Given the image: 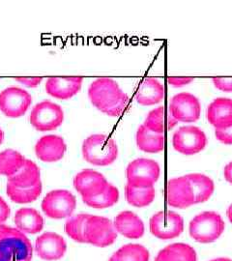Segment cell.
I'll list each match as a JSON object with an SVG mask.
<instances>
[{"label": "cell", "mask_w": 232, "mask_h": 261, "mask_svg": "<svg viewBox=\"0 0 232 261\" xmlns=\"http://www.w3.org/2000/svg\"><path fill=\"white\" fill-rule=\"evenodd\" d=\"M194 82V77L192 76H169L167 77V83L173 87H183L185 85Z\"/></svg>", "instance_id": "cell-35"}, {"label": "cell", "mask_w": 232, "mask_h": 261, "mask_svg": "<svg viewBox=\"0 0 232 261\" xmlns=\"http://www.w3.org/2000/svg\"><path fill=\"white\" fill-rule=\"evenodd\" d=\"M84 203L95 209H106L115 205L119 200V191L111 183L96 196L83 198Z\"/></svg>", "instance_id": "cell-29"}, {"label": "cell", "mask_w": 232, "mask_h": 261, "mask_svg": "<svg viewBox=\"0 0 232 261\" xmlns=\"http://www.w3.org/2000/svg\"><path fill=\"white\" fill-rule=\"evenodd\" d=\"M29 121L40 132L56 130L64 121V112L59 105L50 101H43L33 108Z\"/></svg>", "instance_id": "cell-6"}, {"label": "cell", "mask_w": 232, "mask_h": 261, "mask_svg": "<svg viewBox=\"0 0 232 261\" xmlns=\"http://www.w3.org/2000/svg\"><path fill=\"white\" fill-rule=\"evenodd\" d=\"M109 182L102 173L93 169H84L74 178V187L83 198L91 197L102 192Z\"/></svg>", "instance_id": "cell-15"}, {"label": "cell", "mask_w": 232, "mask_h": 261, "mask_svg": "<svg viewBox=\"0 0 232 261\" xmlns=\"http://www.w3.org/2000/svg\"><path fill=\"white\" fill-rule=\"evenodd\" d=\"M11 214V208L8 203L0 196V224L5 223Z\"/></svg>", "instance_id": "cell-37"}, {"label": "cell", "mask_w": 232, "mask_h": 261, "mask_svg": "<svg viewBox=\"0 0 232 261\" xmlns=\"http://www.w3.org/2000/svg\"><path fill=\"white\" fill-rule=\"evenodd\" d=\"M88 97L96 109L112 117L121 115L129 103V96L110 77L95 80L88 88Z\"/></svg>", "instance_id": "cell-1"}, {"label": "cell", "mask_w": 232, "mask_h": 261, "mask_svg": "<svg viewBox=\"0 0 232 261\" xmlns=\"http://www.w3.org/2000/svg\"><path fill=\"white\" fill-rule=\"evenodd\" d=\"M215 136L216 139L223 144L232 145V127L226 129H216Z\"/></svg>", "instance_id": "cell-34"}, {"label": "cell", "mask_w": 232, "mask_h": 261, "mask_svg": "<svg viewBox=\"0 0 232 261\" xmlns=\"http://www.w3.org/2000/svg\"><path fill=\"white\" fill-rule=\"evenodd\" d=\"M148 250L139 244H128L114 252L109 261H149Z\"/></svg>", "instance_id": "cell-31"}, {"label": "cell", "mask_w": 232, "mask_h": 261, "mask_svg": "<svg viewBox=\"0 0 232 261\" xmlns=\"http://www.w3.org/2000/svg\"><path fill=\"white\" fill-rule=\"evenodd\" d=\"M16 227L24 234H36L44 228V219L34 208H20L15 215Z\"/></svg>", "instance_id": "cell-21"}, {"label": "cell", "mask_w": 232, "mask_h": 261, "mask_svg": "<svg viewBox=\"0 0 232 261\" xmlns=\"http://www.w3.org/2000/svg\"><path fill=\"white\" fill-rule=\"evenodd\" d=\"M89 214H79L70 218L65 223V232L74 241L86 243L85 228Z\"/></svg>", "instance_id": "cell-32"}, {"label": "cell", "mask_w": 232, "mask_h": 261, "mask_svg": "<svg viewBox=\"0 0 232 261\" xmlns=\"http://www.w3.org/2000/svg\"><path fill=\"white\" fill-rule=\"evenodd\" d=\"M27 159L19 152L6 149L0 152V175L10 177L18 172Z\"/></svg>", "instance_id": "cell-30"}, {"label": "cell", "mask_w": 232, "mask_h": 261, "mask_svg": "<svg viewBox=\"0 0 232 261\" xmlns=\"http://www.w3.org/2000/svg\"><path fill=\"white\" fill-rule=\"evenodd\" d=\"M31 103L32 96L17 86H10L0 92V111L10 118L24 115Z\"/></svg>", "instance_id": "cell-11"}, {"label": "cell", "mask_w": 232, "mask_h": 261, "mask_svg": "<svg viewBox=\"0 0 232 261\" xmlns=\"http://www.w3.org/2000/svg\"><path fill=\"white\" fill-rule=\"evenodd\" d=\"M168 110L177 122L192 123L199 119L201 105L194 94L181 92L172 97Z\"/></svg>", "instance_id": "cell-12"}, {"label": "cell", "mask_w": 232, "mask_h": 261, "mask_svg": "<svg viewBox=\"0 0 232 261\" xmlns=\"http://www.w3.org/2000/svg\"><path fill=\"white\" fill-rule=\"evenodd\" d=\"M195 194V204L203 203L213 195L215 185L213 180L201 173L187 174Z\"/></svg>", "instance_id": "cell-26"}, {"label": "cell", "mask_w": 232, "mask_h": 261, "mask_svg": "<svg viewBox=\"0 0 232 261\" xmlns=\"http://www.w3.org/2000/svg\"><path fill=\"white\" fill-rule=\"evenodd\" d=\"M66 251L67 243L59 234L46 232L36 239L35 252L43 260H59L64 256Z\"/></svg>", "instance_id": "cell-14"}, {"label": "cell", "mask_w": 232, "mask_h": 261, "mask_svg": "<svg viewBox=\"0 0 232 261\" xmlns=\"http://www.w3.org/2000/svg\"><path fill=\"white\" fill-rule=\"evenodd\" d=\"M42 182H39L36 185L28 188H20L15 186L11 183H7L6 193L9 196L10 199L13 202L23 204V203H30L38 199V197L42 194Z\"/></svg>", "instance_id": "cell-27"}, {"label": "cell", "mask_w": 232, "mask_h": 261, "mask_svg": "<svg viewBox=\"0 0 232 261\" xmlns=\"http://www.w3.org/2000/svg\"><path fill=\"white\" fill-rule=\"evenodd\" d=\"M33 248L25 234L0 224V261H31Z\"/></svg>", "instance_id": "cell-2"}, {"label": "cell", "mask_w": 232, "mask_h": 261, "mask_svg": "<svg viewBox=\"0 0 232 261\" xmlns=\"http://www.w3.org/2000/svg\"><path fill=\"white\" fill-rule=\"evenodd\" d=\"M156 196V191L154 187L151 188H136L126 184L125 186V197L127 202L135 207H146L150 205Z\"/></svg>", "instance_id": "cell-28"}, {"label": "cell", "mask_w": 232, "mask_h": 261, "mask_svg": "<svg viewBox=\"0 0 232 261\" xmlns=\"http://www.w3.org/2000/svg\"><path fill=\"white\" fill-rule=\"evenodd\" d=\"M117 233L129 239H139L144 234V224L139 216L131 211H123L113 221Z\"/></svg>", "instance_id": "cell-19"}, {"label": "cell", "mask_w": 232, "mask_h": 261, "mask_svg": "<svg viewBox=\"0 0 232 261\" xmlns=\"http://www.w3.org/2000/svg\"><path fill=\"white\" fill-rule=\"evenodd\" d=\"M155 261H197V256L190 245L174 243L160 251Z\"/></svg>", "instance_id": "cell-24"}, {"label": "cell", "mask_w": 232, "mask_h": 261, "mask_svg": "<svg viewBox=\"0 0 232 261\" xmlns=\"http://www.w3.org/2000/svg\"><path fill=\"white\" fill-rule=\"evenodd\" d=\"M224 228L222 216L214 211H205L195 216L189 225L191 237L201 244L215 242L223 233Z\"/></svg>", "instance_id": "cell-4"}, {"label": "cell", "mask_w": 232, "mask_h": 261, "mask_svg": "<svg viewBox=\"0 0 232 261\" xmlns=\"http://www.w3.org/2000/svg\"><path fill=\"white\" fill-rule=\"evenodd\" d=\"M15 80L17 82H19V84H23L29 88H35L43 82L42 76H40V77L39 76H36V77H15Z\"/></svg>", "instance_id": "cell-36"}, {"label": "cell", "mask_w": 232, "mask_h": 261, "mask_svg": "<svg viewBox=\"0 0 232 261\" xmlns=\"http://www.w3.org/2000/svg\"><path fill=\"white\" fill-rule=\"evenodd\" d=\"M177 123L169 110L162 106L149 112L143 125L153 133L164 134L167 130H172Z\"/></svg>", "instance_id": "cell-22"}, {"label": "cell", "mask_w": 232, "mask_h": 261, "mask_svg": "<svg viewBox=\"0 0 232 261\" xmlns=\"http://www.w3.org/2000/svg\"><path fill=\"white\" fill-rule=\"evenodd\" d=\"M214 85L223 92H232V77H213Z\"/></svg>", "instance_id": "cell-33"}, {"label": "cell", "mask_w": 232, "mask_h": 261, "mask_svg": "<svg viewBox=\"0 0 232 261\" xmlns=\"http://www.w3.org/2000/svg\"><path fill=\"white\" fill-rule=\"evenodd\" d=\"M172 145L177 152L186 156H192L204 149L207 145V137L198 127L184 126L174 133Z\"/></svg>", "instance_id": "cell-10"}, {"label": "cell", "mask_w": 232, "mask_h": 261, "mask_svg": "<svg viewBox=\"0 0 232 261\" xmlns=\"http://www.w3.org/2000/svg\"><path fill=\"white\" fill-rule=\"evenodd\" d=\"M83 76H55L46 80V93L58 100H68L79 93L83 86Z\"/></svg>", "instance_id": "cell-16"}, {"label": "cell", "mask_w": 232, "mask_h": 261, "mask_svg": "<svg viewBox=\"0 0 232 261\" xmlns=\"http://www.w3.org/2000/svg\"><path fill=\"white\" fill-rule=\"evenodd\" d=\"M165 97V87L155 77H145L138 87L136 100L141 106H153L161 103Z\"/></svg>", "instance_id": "cell-20"}, {"label": "cell", "mask_w": 232, "mask_h": 261, "mask_svg": "<svg viewBox=\"0 0 232 261\" xmlns=\"http://www.w3.org/2000/svg\"><path fill=\"white\" fill-rule=\"evenodd\" d=\"M83 156L87 163L94 166H110L118 157V146L111 137L95 134L84 140Z\"/></svg>", "instance_id": "cell-3"}, {"label": "cell", "mask_w": 232, "mask_h": 261, "mask_svg": "<svg viewBox=\"0 0 232 261\" xmlns=\"http://www.w3.org/2000/svg\"><path fill=\"white\" fill-rule=\"evenodd\" d=\"M224 179L232 185V162L228 163L223 168Z\"/></svg>", "instance_id": "cell-38"}, {"label": "cell", "mask_w": 232, "mask_h": 261, "mask_svg": "<svg viewBox=\"0 0 232 261\" xmlns=\"http://www.w3.org/2000/svg\"><path fill=\"white\" fill-rule=\"evenodd\" d=\"M41 206L46 217L60 220L72 216L76 207V199L67 190H55L46 194Z\"/></svg>", "instance_id": "cell-7"}, {"label": "cell", "mask_w": 232, "mask_h": 261, "mask_svg": "<svg viewBox=\"0 0 232 261\" xmlns=\"http://www.w3.org/2000/svg\"><path fill=\"white\" fill-rule=\"evenodd\" d=\"M226 216H227V218H228V220H229V222L232 224V204L229 205V207L227 208V211H226Z\"/></svg>", "instance_id": "cell-39"}, {"label": "cell", "mask_w": 232, "mask_h": 261, "mask_svg": "<svg viewBox=\"0 0 232 261\" xmlns=\"http://www.w3.org/2000/svg\"><path fill=\"white\" fill-rule=\"evenodd\" d=\"M3 140H4V132L0 128V145L3 142Z\"/></svg>", "instance_id": "cell-41"}, {"label": "cell", "mask_w": 232, "mask_h": 261, "mask_svg": "<svg viewBox=\"0 0 232 261\" xmlns=\"http://www.w3.org/2000/svg\"><path fill=\"white\" fill-rule=\"evenodd\" d=\"M150 232L162 240L178 237L184 230V220L173 211H160L149 222Z\"/></svg>", "instance_id": "cell-9"}, {"label": "cell", "mask_w": 232, "mask_h": 261, "mask_svg": "<svg viewBox=\"0 0 232 261\" xmlns=\"http://www.w3.org/2000/svg\"><path fill=\"white\" fill-rule=\"evenodd\" d=\"M210 261H232L231 259H229V258H226V257H219V258H215V259H212V260Z\"/></svg>", "instance_id": "cell-40"}, {"label": "cell", "mask_w": 232, "mask_h": 261, "mask_svg": "<svg viewBox=\"0 0 232 261\" xmlns=\"http://www.w3.org/2000/svg\"><path fill=\"white\" fill-rule=\"evenodd\" d=\"M166 199L168 205L179 209H185L195 204V194L187 175L172 178L167 182Z\"/></svg>", "instance_id": "cell-13"}, {"label": "cell", "mask_w": 232, "mask_h": 261, "mask_svg": "<svg viewBox=\"0 0 232 261\" xmlns=\"http://www.w3.org/2000/svg\"><path fill=\"white\" fill-rule=\"evenodd\" d=\"M137 145L139 150L146 153H160L165 148V135L156 134L140 125L136 136Z\"/></svg>", "instance_id": "cell-23"}, {"label": "cell", "mask_w": 232, "mask_h": 261, "mask_svg": "<svg viewBox=\"0 0 232 261\" xmlns=\"http://www.w3.org/2000/svg\"><path fill=\"white\" fill-rule=\"evenodd\" d=\"M39 182H41L40 168L33 161L28 159L18 172L8 177V183L20 188L34 186Z\"/></svg>", "instance_id": "cell-25"}, {"label": "cell", "mask_w": 232, "mask_h": 261, "mask_svg": "<svg viewBox=\"0 0 232 261\" xmlns=\"http://www.w3.org/2000/svg\"><path fill=\"white\" fill-rule=\"evenodd\" d=\"M66 150L65 140L56 135L42 137L35 145L37 158L45 163H55L60 161L64 157Z\"/></svg>", "instance_id": "cell-17"}, {"label": "cell", "mask_w": 232, "mask_h": 261, "mask_svg": "<svg viewBox=\"0 0 232 261\" xmlns=\"http://www.w3.org/2000/svg\"><path fill=\"white\" fill-rule=\"evenodd\" d=\"M207 120L216 129L232 127V99H215L207 108Z\"/></svg>", "instance_id": "cell-18"}, {"label": "cell", "mask_w": 232, "mask_h": 261, "mask_svg": "<svg viewBox=\"0 0 232 261\" xmlns=\"http://www.w3.org/2000/svg\"><path fill=\"white\" fill-rule=\"evenodd\" d=\"M117 238L114 224L108 218L90 215L85 228V240L87 244L99 248L112 245Z\"/></svg>", "instance_id": "cell-8"}, {"label": "cell", "mask_w": 232, "mask_h": 261, "mask_svg": "<svg viewBox=\"0 0 232 261\" xmlns=\"http://www.w3.org/2000/svg\"><path fill=\"white\" fill-rule=\"evenodd\" d=\"M160 174L161 168L158 163L150 159H136L126 168L127 184L136 188L154 187Z\"/></svg>", "instance_id": "cell-5"}]
</instances>
